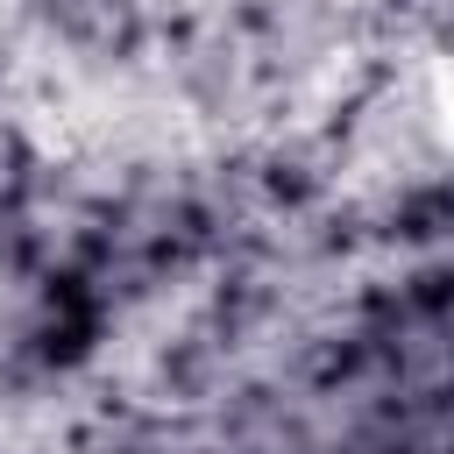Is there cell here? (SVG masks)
Listing matches in <instances>:
<instances>
[{"label":"cell","instance_id":"1","mask_svg":"<svg viewBox=\"0 0 454 454\" xmlns=\"http://www.w3.org/2000/svg\"><path fill=\"white\" fill-rule=\"evenodd\" d=\"M419 106H426V135L440 156H454V50H440L419 78Z\"/></svg>","mask_w":454,"mask_h":454}]
</instances>
